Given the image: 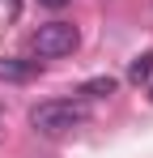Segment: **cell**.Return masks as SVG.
I'll return each mask as SVG.
<instances>
[{"label": "cell", "mask_w": 153, "mask_h": 158, "mask_svg": "<svg viewBox=\"0 0 153 158\" xmlns=\"http://www.w3.org/2000/svg\"><path fill=\"white\" fill-rule=\"evenodd\" d=\"M128 77H132V81H149V77H153V52L136 56V60L128 64Z\"/></svg>", "instance_id": "obj_5"}, {"label": "cell", "mask_w": 153, "mask_h": 158, "mask_svg": "<svg viewBox=\"0 0 153 158\" xmlns=\"http://www.w3.org/2000/svg\"><path fill=\"white\" fill-rule=\"evenodd\" d=\"M81 47V30L73 22H47L30 34V52L38 60H60V56H73Z\"/></svg>", "instance_id": "obj_2"}, {"label": "cell", "mask_w": 153, "mask_h": 158, "mask_svg": "<svg viewBox=\"0 0 153 158\" xmlns=\"http://www.w3.org/2000/svg\"><path fill=\"white\" fill-rule=\"evenodd\" d=\"M38 73V60H22V56H0V81H30Z\"/></svg>", "instance_id": "obj_3"}, {"label": "cell", "mask_w": 153, "mask_h": 158, "mask_svg": "<svg viewBox=\"0 0 153 158\" xmlns=\"http://www.w3.org/2000/svg\"><path fill=\"white\" fill-rule=\"evenodd\" d=\"M115 85H119L115 77H89V81H81L76 94L81 98H106V94H115Z\"/></svg>", "instance_id": "obj_4"}, {"label": "cell", "mask_w": 153, "mask_h": 158, "mask_svg": "<svg viewBox=\"0 0 153 158\" xmlns=\"http://www.w3.org/2000/svg\"><path fill=\"white\" fill-rule=\"evenodd\" d=\"M85 120H89L85 103H73V98H47V103H38L30 111V124L43 137H64V132L81 128Z\"/></svg>", "instance_id": "obj_1"}, {"label": "cell", "mask_w": 153, "mask_h": 158, "mask_svg": "<svg viewBox=\"0 0 153 158\" xmlns=\"http://www.w3.org/2000/svg\"><path fill=\"white\" fill-rule=\"evenodd\" d=\"M38 4H43V9H64L68 0H38Z\"/></svg>", "instance_id": "obj_6"}]
</instances>
